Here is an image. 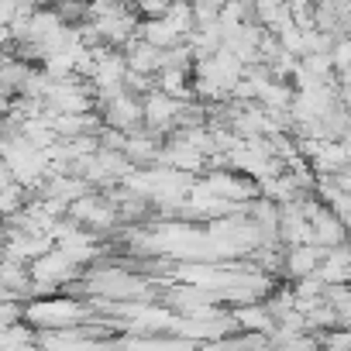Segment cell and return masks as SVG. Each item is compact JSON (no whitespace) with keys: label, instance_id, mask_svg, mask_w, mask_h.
Here are the masks:
<instances>
[{"label":"cell","instance_id":"cell-8","mask_svg":"<svg viewBox=\"0 0 351 351\" xmlns=\"http://www.w3.org/2000/svg\"><path fill=\"white\" fill-rule=\"evenodd\" d=\"M324 248H317V245H300V248H286V272L300 282V279H310V276H317V269H320V262H324Z\"/></svg>","mask_w":351,"mask_h":351},{"label":"cell","instance_id":"cell-3","mask_svg":"<svg viewBox=\"0 0 351 351\" xmlns=\"http://www.w3.org/2000/svg\"><path fill=\"white\" fill-rule=\"evenodd\" d=\"M28 272H32V282H45V286H73L76 279H80V265L66 255V252H59V248H52L49 255H42L38 262H32L28 265Z\"/></svg>","mask_w":351,"mask_h":351},{"label":"cell","instance_id":"cell-2","mask_svg":"<svg viewBox=\"0 0 351 351\" xmlns=\"http://www.w3.org/2000/svg\"><path fill=\"white\" fill-rule=\"evenodd\" d=\"M100 114H104V124L114 128V131H124V134H134L138 124H145V100L131 97L128 90L110 97L107 104H100Z\"/></svg>","mask_w":351,"mask_h":351},{"label":"cell","instance_id":"cell-6","mask_svg":"<svg viewBox=\"0 0 351 351\" xmlns=\"http://www.w3.org/2000/svg\"><path fill=\"white\" fill-rule=\"evenodd\" d=\"M317 279L324 286H351V245L330 248L317 269Z\"/></svg>","mask_w":351,"mask_h":351},{"label":"cell","instance_id":"cell-9","mask_svg":"<svg viewBox=\"0 0 351 351\" xmlns=\"http://www.w3.org/2000/svg\"><path fill=\"white\" fill-rule=\"evenodd\" d=\"M327 303L337 313V327L351 330V286H327Z\"/></svg>","mask_w":351,"mask_h":351},{"label":"cell","instance_id":"cell-4","mask_svg":"<svg viewBox=\"0 0 351 351\" xmlns=\"http://www.w3.org/2000/svg\"><path fill=\"white\" fill-rule=\"evenodd\" d=\"M180 114H183V104L165 97L162 90H155V93L145 97V131H152L155 138L180 128Z\"/></svg>","mask_w":351,"mask_h":351},{"label":"cell","instance_id":"cell-1","mask_svg":"<svg viewBox=\"0 0 351 351\" xmlns=\"http://www.w3.org/2000/svg\"><path fill=\"white\" fill-rule=\"evenodd\" d=\"M90 317V306H83L73 296H52V300H32L25 303V324L38 327V330H69V327H83V320Z\"/></svg>","mask_w":351,"mask_h":351},{"label":"cell","instance_id":"cell-11","mask_svg":"<svg viewBox=\"0 0 351 351\" xmlns=\"http://www.w3.org/2000/svg\"><path fill=\"white\" fill-rule=\"evenodd\" d=\"M337 186H341L344 193H351V169H344V172L337 176Z\"/></svg>","mask_w":351,"mask_h":351},{"label":"cell","instance_id":"cell-7","mask_svg":"<svg viewBox=\"0 0 351 351\" xmlns=\"http://www.w3.org/2000/svg\"><path fill=\"white\" fill-rule=\"evenodd\" d=\"M231 317H234V324H238L241 334H265V337H272L276 327H279L276 317H272V310H269L265 303L238 306V310H231Z\"/></svg>","mask_w":351,"mask_h":351},{"label":"cell","instance_id":"cell-5","mask_svg":"<svg viewBox=\"0 0 351 351\" xmlns=\"http://www.w3.org/2000/svg\"><path fill=\"white\" fill-rule=\"evenodd\" d=\"M69 221H76L83 228H93V231H107L121 221V210L110 200H100L97 193H90V197H83L80 204L69 207Z\"/></svg>","mask_w":351,"mask_h":351},{"label":"cell","instance_id":"cell-10","mask_svg":"<svg viewBox=\"0 0 351 351\" xmlns=\"http://www.w3.org/2000/svg\"><path fill=\"white\" fill-rule=\"evenodd\" d=\"M320 344H324V351H351V330L334 327V330L320 334Z\"/></svg>","mask_w":351,"mask_h":351}]
</instances>
